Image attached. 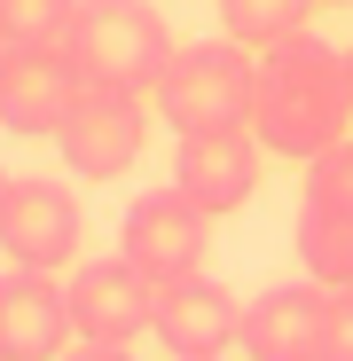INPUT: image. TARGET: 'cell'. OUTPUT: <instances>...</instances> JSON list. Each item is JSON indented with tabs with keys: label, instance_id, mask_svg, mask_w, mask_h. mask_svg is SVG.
Returning <instances> with one entry per match:
<instances>
[{
	"label": "cell",
	"instance_id": "cell-10",
	"mask_svg": "<svg viewBox=\"0 0 353 361\" xmlns=\"http://www.w3.org/2000/svg\"><path fill=\"white\" fill-rule=\"evenodd\" d=\"M259 165H267V149H259L252 126H228V134H181V142H173V180H181V189H189L212 220L259 197Z\"/></svg>",
	"mask_w": 353,
	"mask_h": 361
},
{
	"label": "cell",
	"instance_id": "cell-17",
	"mask_svg": "<svg viewBox=\"0 0 353 361\" xmlns=\"http://www.w3.org/2000/svg\"><path fill=\"white\" fill-rule=\"evenodd\" d=\"M322 361H353V290H330V345Z\"/></svg>",
	"mask_w": 353,
	"mask_h": 361
},
{
	"label": "cell",
	"instance_id": "cell-2",
	"mask_svg": "<svg viewBox=\"0 0 353 361\" xmlns=\"http://www.w3.org/2000/svg\"><path fill=\"white\" fill-rule=\"evenodd\" d=\"M252 71H259V47L228 39V32L189 39V47H173L149 102L173 134H228V126H252Z\"/></svg>",
	"mask_w": 353,
	"mask_h": 361
},
{
	"label": "cell",
	"instance_id": "cell-5",
	"mask_svg": "<svg viewBox=\"0 0 353 361\" xmlns=\"http://www.w3.org/2000/svg\"><path fill=\"white\" fill-rule=\"evenodd\" d=\"M79 244H87V204L47 173H24L8 189V212H0V252L16 267H39V275H63L79 267Z\"/></svg>",
	"mask_w": 353,
	"mask_h": 361
},
{
	"label": "cell",
	"instance_id": "cell-6",
	"mask_svg": "<svg viewBox=\"0 0 353 361\" xmlns=\"http://www.w3.org/2000/svg\"><path fill=\"white\" fill-rule=\"evenodd\" d=\"M142 142H149L142 94H110V87H87L79 110L63 118V134H55V149L79 180H126L142 165Z\"/></svg>",
	"mask_w": 353,
	"mask_h": 361
},
{
	"label": "cell",
	"instance_id": "cell-3",
	"mask_svg": "<svg viewBox=\"0 0 353 361\" xmlns=\"http://www.w3.org/2000/svg\"><path fill=\"white\" fill-rule=\"evenodd\" d=\"M173 39L165 32V8L149 0H87L79 8V32H71V63L87 87H110V94H157L165 63H173Z\"/></svg>",
	"mask_w": 353,
	"mask_h": 361
},
{
	"label": "cell",
	"instance_id": "cell-15",
	"mask_svg": "<svg viewBox=\"0 0 353 361\" xmlns=\"http://www.w3.org/2000/svg\"><path fill=\"white\" fill-rule=\"evenodd\" d=\"M314 8L322 0H220V32L244 39V47H283V39L306 32Z\"/></svg>",
	"mask_w": 353,
	"mask_h": 361
},
{
	"label": "cell",
	"instance_id": "cell-11",
	"mask_svg": "<svg viewBox=\"0 0 353 361\" xmlns=\"http://www.w3.org/2000/svg\"><path fill=\"white\" fill-rule=\"evenodd\" d=\"M330 345V290L275 283L244 307V361H322Z\"/></svg>",
	"mask_w": 353,
	"mask_h": 361
},
{
	"label": "cell",
	"instance_id": "cell-22",
	"mask_svg": "<svg viewBox=\"0 0 353 361\" xmlns=\"http://www.w3.org/2000/svg\"><path fill=\"white\" fill-rule=\"evenodd\" d=\"M322 8H353V0H322Z\"/></svg>",
	"mask_w": 353,
	"mask_h": 361
},
{
	"label": "cell",
	"instance_id": "cell-21",
	"mask_svg": "<svg viewBox=\"0 0 353 361\" xmlns=\"http://www.w3.org/2000/svg\"><path fill=\"white\" fill-rule=\"evenodd\" d=\"M0 63H8V32H0Z\"/></svg>",
	"mask_w": 353,
	"mask_h": 361
},
{
	"label": "cell",
	"instance_id": "cell-18",
	"mask_svg": "<svg viewBox=\"0 0 353 361\" xmlns=\"http://www.w3.org/2000/svg\"><path fill=\"white\" fill-rule=\"evenodd\" d=\"M63 361H134V345H102V338H79Z\"/></svg>",
	"mask_w": 353,
	"mask_h": 361
},
{
	"label": "cell",
	"instance_id": "cell-13",
	"mask_svg": "<svg viewBox=\"0 0 353 361\" xmlns=\"http://www.w3.org/2000/svg\"><path fill=\"white\" fill-rule=\"evenodd\" d=\"M290 252H299L306 283L353 290V212H337V204H299V220H290Z\"/></svg>",
	"mask_w": 353,
	"mask_h": 361
},
{
	"label": "cell",
	"instance_id": "cell-16",
	"mask_svg": "<svg viewBox=\"0 0 353 361\" xmlns=\"http://www.w3.org/2000/svg\"><path fill=\"white\" fill-rule=\"evenodd\" d=\"M306 204H337V212H353V134L306 165Z\"/></svg>",
	"mask_w": 353,
	"mask_h": 361
},
{
	"label": "cell",
	"instance_id": "cell-19",
	"mask_svg": "<svg viewBox=\"0 0 353 361\" xmlns=\"http://www.w3.org/2000/svg\"><path fill=\"white\" fill-rule=\"evenodd\" d=\"M8 189H16V180H8V165H0V212H8Z\"/></svg>",
	"mask_w": 353,
	"mask_h": 361
},
{
	"label": "cell",
	"instance_id": "cell-8",
	"mask_svg": "<svg viewBox=\"0 0 353 361\" xmlns=\"http://www.w3.org/2000/svg\"><path fill=\"white\" fill-rule=\"evenodd\" d=\"M71 345H79L71 283L39 267H8L0 275V361H63Z\"/></svg>",
	"mask_w": 353,
	"mask_h": 361
},
{
	"label": "cell",
	"instance_id": "cell-1",
	"mask_svg": "<svg viewBox=\"0 0 353 361\" xmlns=\"http://www.w3.org/2000/svg\"><path fill=\"white\" fill-rule=\"evenodd\" d=\"M252 134L267 157L314 165L322 149H337L353 134V87H345V47L299 32L283 47H259L252 71Z\"/></svg>",
	"mask_w": 353,
	"mask_h": 361
},
{
	"label": "cell",
	"instance_id": "cell-9",
	"mask_svg": "<svg viewBox=\"0 0 353 361\" xmlns=\"http://www.w3.org/2000/svg\"><path fill=\"white\" fill-rule=\"evenodd\" d=\"M71 322H79V338L134 345L157 322V283L134 259H79L71 267Z\"/></svg>",
	"mask_w": 353,
	"mask_h": 361
},
{
	"label": "cell",
	"instance_id": "cell-4",
	"mask_svg": "<svg viewBox=\"0 0 353 361\" xmlns=\"http://www.w3.org/2000/svg\"><path fill=\"white\" fill-rule=\"evenodd\" d=\"M118 259H134L157 290L189 283L212 259V212L181 189V180H173V189H142L126 204V220H118Z\"/></svg>",
	"mask_w": 353,
	"mask_h": 361
},
{
	"label": "cell",
	"instance_id": "cell-14",
	"mask_svg": "<svg viewBox=\"0 0 353 361\" xmlns=\"http://www.w3.org/2000/svg\"><path fill=\"white\" fill-rule=\"evenodd\" d=\"M87 0H0V32H8V55H71Z\"/></svg>",
	"mask_w": 353,
	"mask_h": 361
},
{
	"label": "cell",
	"instance_id": "cell-20",
	"mask_svg": "<svg viewBox=\"0 0 353 361\" xmlns=\"http://www.w3.org/2000/svg\"><path fill=\"white\" fill-rule=\"evenodd\" d=\"M345 87H353V47H345Z\"/></svg>",
	"mask_w": 353,
	"mask_h": 361
},
{
	"label": "cell",
	"instance_id": "cell-12",
	"mask_svg": "<svg viewBox=\"0 0 353 361\" xmlns=\"http://www.w3.org/2000/svg\"><path fill=\"white\" fill-rule=\"evenodd\" d=\"M79 94H87V79H79L71 55H8L0 63V126L55 142L63 118L79 110Z\"/></svg>",
	"mask_w": 353,
	"mask_h": 361
},
{
	"label": "cell",
	"instance_id": "cell-7",
	"mask_svg": "<svg viewBox=\"0 0 353 361\" xmlns=\"http://www.w3.org/2000/svg\"><path fill=\"white\" fill-rule=\"evenodd\" d=\"M149 338H157L173 361H228V353H244V298L220 290L212 275L165 283V290H157Z\"/></svg>",
	"mask_w": 353,
	"mask_h": 361
}]
</instances>
